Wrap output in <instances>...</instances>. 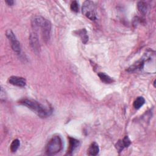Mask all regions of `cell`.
I'll list each match as a JSON object with an SVG mask.
<instances>
[{
    "mask_svg": "<svg viewBox=\"0 0 156 156\" xmlns=\"http://www.w3.org/2000/svg\"><path fill=\"white\" fill-rule=\"evenodd\" d=\"M19 102L20 104L27 107L41 118H46L50 116L52 112L51 107L45 106L39 102L33 99H23Z\"/></svg>",
    "mask_w": 156,
    "mask_h": 156,
    "instance_id": "1",
    "label": "cell"
},
{
    "mask_svg": "<svg viewBox=\"0 0 156 156\" xmlns=\"http://www.w3.org/2000/svg\"><path fill=\"white\" fill-rule=\"evenodd\" d=\"M63 142L58 135H55L49 141L46 146V153L48 155L55 154L62 149Z\"/></svg>",
    "mask_w": 156,
    "mask_h": 156,
    "instance_id": "2",
    "label": "cell"
},
{
    "mask_svg": "<svg viewBox=\"0 0 156 156\" xmlns=\"http://www.w3.org/2000/svg\"><path fill=\"white\" fill-rule=\"evenodd\" d=\"M82 13L91 20L96 19V12L94 4L91 1H85L83 3L82 7Z\"/></svg>",
    "mask_w": 156,
    "mask_h": 156,
    "instance_id": "3",
    "label": "cell"
},
{
    "mask_svg": "<svg viewBox=\"0 0 156 156\" xmlns=\"http://www.w3.org/2000/svg\"><path fill=\"white\" fill-rule=\"evenodd\" d=\"M5 35L11 42V46H12V48L13 50V51L15 52L16 54H20V52H21L20 43L16 39V38L14 33L12 32V30L10 29H8L6 31Z\"/></svg>",
    "mask_w": 156,
    "mask_h": 156,
    "instance_id": "4",
    "label": "cell"
},
{
    "mask_svg": "<svg viewBox=\"0 0 156 156\" xmlns=\"http://www.w3.org/2000/svg\"><path fill=\"white\" fill-rule=\"evenodd\" d=\"M48 20L45 19L41 16H34L31 21V24L33 29L35 31L39 30H41L45 25Z\"/></svg>",
    "mask_w": 156,
    "mask_h": 156,
    "instance_id": "5",
    "label": "cell"
},
{
    "mask_svg": "<svg viewBox=\"0 0 156 156\" xmlns=\"http://www.w3.org/2000/svg\"><path fill=\"white\" fill-rule=\"evenodd\" d=\"M29 41L33 51L36 54H38L40 51V45L38 36L36 33L34 32L30 34L29 38Z\"/></svg>",
    "mask_w": 156,
    "mask_h": 156,
    "instance_id": "6",
    "label": "cell"
},
{
    "mask_svg": "<svg viewBox=\"0 0 156 156\" xmlns=\"http://www.w3.org/2000/svg\"><path fill=\"white\" fill-rule=\"evenodd\" d=\"M148 55L147 54H145L143 58H141L140 60H139L138 61H137L136 62H135V63H133L132 65H131L130 66H129L128 68V69H127V71L128 72H133L136 70L138 69H141L143 68V66H144V62L146 60H147L146 58H148Z\"/></svg>",
    "mask_w": 156,
    "mask_h": 156,
    "instance_id": "7",
    "label": "cell"
},
{
    "mask_svg": "<svg viewBox=\"0 0 156 156\" xmlns=\"http://www.w3.org/2000/svg\"><path fill=\"white\" fill-rule=\"evenodd\" d=\"M9 82L10 83L16 85L18 87H23L26 84V80L24 77L18 76H11L9 79Z\"/></svg>",
    "mask_w": 156,
    "mask_h": 156,
    "instance_id": "8",
    "label": "cell"
},
{
    "mask_svg": "<svg viewBox=\"0 0 156 156\" xmlns=\"http://www.w3.org/2000/svg\"><path fill=\"white\" fill-rule=\"evenodd\" d=\"M51 23L47 20L44 26L41 30V34H42V37L43 38V40L45 42H47L49 38H50V33H51Z\"/></svg>",
    "mask_w": 156,
    "mask_h": 156,
    "instance_id": "9",
    "label": "cell"
},
{
    "mask_svg": "<svg viewBox=\"0 0 156 156\" xmlns=\"http://www.w3.org/2000/svg\"><path fill=\"white\" fill-rule=\"evenodd\" d=\"M99 152V147L98 144L96 142L92 143L90 145V146L87 150L88 155H93V156L98 155Z\"/></svg>",
    "mask_w": 156,
    "mask_h": 156,
    "instance_id": "10",
    "label": "cell"
},
{
    "mask_svg": "<svg viewBox=\"0 0 156 156\" xmlns=\"http://www.w3.org/2000/svg\"><path fill=\"white\" fill-rule=\"evenodd\" d=\"M69 145L68 151V154H71L73 152V151H74V150L79 146V142L78 140L73 138H69Z\"/></svg>",
    "mask_w": 156,
    "mask_h": 156,
    "instance_id": "11",
    "label": "cell"
},
{
    "mask_svg": "<svg viewBox=\"0 0 156 156\" xmlns=\"http://www.w3.org/2000/svg\"><path fill=\"white\" fill-rule=\"evenodd\" d=\"M76 34L77 35L80 37L81 38V40L83 44H86L88 40V36L87 32L85 29H82L77 31H76Z\"/></svg>",
    "mask_w": 156,
    "mask_h": 156,
    "instance_id": "12",
    "label": "cell"
},
{
    "mask_svg": "<svg viewBox=\"0 0 156 156\" xmlns=\"http://www.w3.org/2000/svg\"><path fill=\"white\" fill-rule=\"evenodd\" d=\"M98 75L100 79L105 83H111L114 81L112 77L104 73H99Z\"/></svg>",
    "mask_w": 156,
    "mask_h": 156,
    "instance_id": "13",
    "label": "cell"
},
{
    "mask_svg": "<svg viewBox=\"0 0 156 156\" xmlns=\"http://www.w3.org/2000/svg\"><path fill=\"white\" fill-rule=\"evenodd\" d=\"M144 102H145L144 98L142 96H139L133 102V107L136 109H139L143 105Z\"/></svg>",
    "mask_w": 156,
    "mask_h": 156,
    "instance_id": "14",
    "label": "cell"
},
{
    "mask_svg": "<svg viewBox=\"0 0 156 156\" xmlns=\"http://www.w3.org/2000/svg\"><path fill=\"white\" fill-rule=\"evenodd\" d=\"M137 7H138V9L139 12L141 13L144 15L147 13V5L144 2H143V1L138 2V4H137Z\"/></svg>",
    "mask_w": 156,
    "mask_h": 156,
    "instance_id": "15",
    "label": "cell"
},
{
    "mask_svg": "<svg viewBox=\"0 0 156 156\" xmlns=\"http://www.w3.org/2000/svg\"><path fill=\"white\" fill-rule=\"evenodd\" d=\"M20 145V140L18 139H15L14 140H13V141L11 143L10 145V151L12 152H15L17 151V149H18L19 146Z\"/></svg>",
    "mask_w": 156,
    "mask_h": 156,
    "instance_id": "16",
    "label": "cell"
},
{
    "mask_svg": "<svg viewBox=\"0 0 156 156\" xmlns=\"http://www.w3.org/2000/svg\"><path fill=\"white\" fill-rule=\"evenodd\" d=\"M115 147L119 152H121L125 147L122 140H119L118 141H117V143L115 144Z\"/></svg>",
    "mask_w": 156,
    "mask_h": 156,
    "instance_id": "17",
    "label": "cell"
},
{
    "mask_svg": "<svg viewBox=\"0 0 156 156\" xmlns=\"http://www.w3.org/2000/svg\"><path fill=\"white\" fill-rule=\"evenodd\" d=\"M71 10L74 12H78L79 11V4L76 1H74L71 2L70 5Z\"/></svg>",
    "mask_w": 156,
    "mask_h": 156,
    "instance_id": "18",
    "label": "cell"
},
{
    "mask_svg": "<svg viewBox=\"0 0 156 156\" xmlns=\"http://www.w3.org/2000/svg\"><path fill=\"white\" fill-rule=\"evenodd\" d=\"M122 140L123 141V143H124V145L125 147H127L131 144V141H130L129 138L127 136H125L124 138Z\"/></svg>",
    "mask_w": 156,
    "mask_h": 156,
    "instance_id": "19",
    "label": "cell"
},
{
    "mask_svg": "<svg viewBox=\"0 0 156 156\" xmlns=\"http://www.w3.org/2000/svg\"><path fill=\"white\" fill-rule=\"evenodd\" d=\"M5 2L9 5H12L14 3V1H12V0H7V1H5Z\"/></svg>",
    "mask_w": 156,
    "mask_h": 156,
    "instance_id": "20",
    "label": "cell"
}]
</instances>
